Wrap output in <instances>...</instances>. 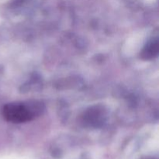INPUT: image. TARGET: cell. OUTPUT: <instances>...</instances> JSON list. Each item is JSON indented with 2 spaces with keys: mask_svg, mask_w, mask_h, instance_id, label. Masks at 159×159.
I'll return each mask as SVG.
<instances>
[{
  "mask_svg": "<svg viewBox=\"0 0 159 159\" xmlns=\"http://www.w3.org/2000/svg\"><path fill=\"white\" fill-rule=\"evenodd\" d=\"M2 114L9 122L20 124L27 122L34 118V113L27 105L24 103H9L3 107Z\"/></svg>",
  "mask_w": 159,
  "mask_h": 159,
  "instance_id": "cell-1",
  "label": "cell"
},
{
  "mask_svg": "<svg viewBox=\"0 0 159 159\" xmlns=\"http://www.w3.org/2000/svg\"><path fill=\"white\" fill-rule=\"evenodd\" d=\"M159 45L158 39H153L147 43L141 54V57L144 60H151L158 54Z\"/></svg>",
  "mask_w": 159,
  "mask_h": 159,
  "instance_id": "cell-2",
  "label": "cell"
}]
</instances>
